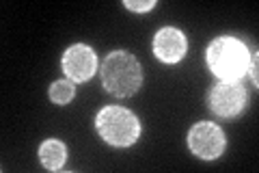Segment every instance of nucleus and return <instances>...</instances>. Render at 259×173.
Returning a JSON list of instances; mask_svg holds the SVG:
<instances>
[{
  "mask_svg": "<svg viewBox=\"0 0 259 173\" xmlns=\"http://www.w3.org/2000/svg\"><path fill=\"white\" fill-rule=\"evenodd\" d=\"M102 85L117 97L134 95L143 85V70L134 54L125 50L110 52L102 63Z\"/></svg>",
  "mask_w": 259,
  "mask_h": 173,
  "instance_id": "nucleus-1",
  "label": "nucleus"
},
{
  "mask_svg": "<svg viewBox=\"0 0 259 173\" xmlns=\"http://www.w3.org/2000/svg\"><path fill=\"white\" fill-rule=\"evenodd\" d=\"M207 65L221 80L240 82L248 72L250 52L236 37H218L207 48Z\"/></svg>",
  "mask_w": 259,
  "mask_h": 173,
  "instance_id": "nucleus-2",
  "label": "nucleus"
},
{
  "mask_svg": "<svg viewBox=\"0 0 259 173\" xmlns=\"http://www.w3.org/2000/svg\"><path fill=\"white\" fill-rule=\"evenodd\" d=\"M95 128L104 141L117 147L134 145L141 134V123L136 119V115L130 113L127 109H121V106L102 109L95 117Z\"/></svg>",
  "mask_w": 259,
  "mask_h": 173,
  "instance_id": "nucleus-3",
  "label": "nucleus"
},
{
  "mask_svg": "<svg viewBox=\"0 0 259 173\" xmlns=\"http://www.w3.org/2000/svg\"><path fill=\"white\" fill-rule=\"evenodd\" d=\"M207 102L212 113H216L218 117H236L246 106V89L240 82L218 80L209 89Z\"/></svg>",
  "mask_w": 259,
  "mask_h": 173,
  "instance_id": "nucleus-4",
  "label": "nucleus"
},
{
  "mask_svg": "<svg viewBox=\"0 0 259 173\" xmlns=\"http://www.w3.org/2000/svg\"><path fill=\"white\" fill-rule=\"evenodd\" d=\"M188 145L194 156L203 160H214L225 150V132L212 121H199L190 128Z\"/></svg>",
  "mask_w": 259,
  "mask_h": 173,
  "instance_id": "nucleus-5",
  "label": "nucleus"
},
{
  "mask_svg": "<svg viewBox=\"0 0 259 173\" xmlns=\"http://www.w3.org/2000/svg\"><path fill=\"white\" fill-rule=\"evenodd\" d=\"M61 65H63V72L69 76V80L84 82L97 70V54L87 44H74L65 50Z\"/></svg>",
  "mask_w": 259,
  "mask_h": 173,
  "instance_id": "nucleus-6",
  "label": "nucleus"
},
{
  "mask_svg": "<svg viewBox=\"0 0 259 173\" xmlns=\"http://www.w3.org/2000/svg\"><path fill=\"white\" fill-rule=\"evenodd\" d=\"M186 50H188L186 35L173 26L160 28L158 35L153 37V54L162 63H180L186 56Z\"/></svg>",
  "mask_w": 259,
  "mask_h": 173,
  "instance_id": "nucleus-7",
  "label": "nucleus"
},
{
  "mask_svg": "<svg viewBox=\"0 0 259 173\" xmlns=\"http://www.w3.org/2000/svg\"><path fill=\"white\" fill-rule=\"evenodd\" d=\"M65 158H67V150H65V145L59 139H48L39 147V160L50 171H59L65 164Z\"/></svg>",
  "mask_w": 259,
  "mask_h": 173,
  "instance_id": "nucleus-8",
  "label": "nucleus"
},
{
  "mask_svg": "<svg viewBox=\"0 0 259 173\" xmlns=\"http://www.w3.org/2000/svg\"><path fill=\"white\" fill-rule=\"evenodd\" d=\"M74 95H76V85H74V80H56L52 82V87H50V100L54 104H67L74 100Z\"/></svg>",
  "mask_w": 259,
  "mask_h": 173,
  "instance_id": "nucleus-9",
  "label": "nucleus"
},
{
  "mask_svg": "<svg viewBox=\"0 0 259 173\" xmlns=\"http://www.w3.org/2000/svg\"><path fill=\"white\" fill-rule=\"evenodd\" d=\"M130 11H139V13H145V11H151L156 7V0H145V3H134V0H125L123 3Z\"/></svg>",
  "mask_w": 259,
  "mask_h": 173,
  "instance_id": "nucleus-10",
  "label": "nucleus"
},
{
  "mask_svg": "<svg viewBox=\"0 0 259 173\" xmlns=\"http://www.w3.org/2000/svg\"><path fill=\"white\" fill-rule=\"evenodd\" d=\"M248 67H250V76H253V82L257 85V54H253V63H250Z\"/></svg>",
  "mask_w": 259,
  "mask_h": 173,
  "instance_id": "nucleus-11",
  "label": "nucleus"
}]
</instances>
